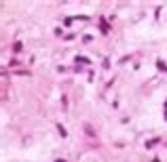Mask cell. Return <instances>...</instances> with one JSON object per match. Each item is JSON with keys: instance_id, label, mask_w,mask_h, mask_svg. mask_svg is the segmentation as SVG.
Listing matches in <instances>:
<instances>
[{"instance_id": "7", "label": "cell", "mask_w": 167, "mask_h": 162, "mask_svg": "<svg viewBox=\"0 0 167 162\" xmlns=\"http://www.w3.org/2000/svg\"><path fill=\"white\" fill-rule=\"evenodd\" d=\"M55 162H66V160H55Z\"/></svg>"}, {"instance_id": "5", "label": "cell", "mask_w": 167, "mask_h": 162, "mask_svg": "<svg viewBox=\"0 0 167 162\" xmlns=\"http://www.w3.org/2000/svg\"><path fill=\"white\" fill-rule=\"evenodd\" d=\"M152 162H161V160H159V158H155V160H152Z\"/></svg>"}, {"instance_id": "3", "label": "cell", "mask_w": 167, "mask_h": 162, "mask_svg": "<svg viewBox=\"0 0 167 162\" xmlns=\"http://www.w3.org/2000/svg\"><path fill=\"white\" fill-rule=\"evenodd\" d=\"M78 61H81V63H89V59L87 57H76V63H78Z\"/></svg>"}, {"instance_id": "1", "label": "cell", "mask_w": 167, "mask_h": 162, "mask_svg": "<svg viewBox=\"0 0 167 162\" xmlns=\"http://www.w3.org/2000/svg\"><path fill=\"white\" fill-rule=\"evenodd\" d=\"M155 143H159V139H150V141H146V147H152Z\"/></svg>"}, {"instance_id": "6", "label": "cell", "mask_w": 167, "mask_h": 162, "mask_svg": "<svg viewBox=\"0 0 167 162\" xmlns=\"http://www.w3.org/2000/svg\"><path fill=\"white\" fill-rule=\"evenodd\" d=\"M165 112H167V101H165ZM165 116H167V114H165Z\"/></svg>"}, {"instance_id": "4", "label": "cell", "mask_w": 167, "mask_h": 162, "mask_svg": "<svg viewBox=\"0 0 167 162\" xmlns=\"http://www.w3.org/2000/svg\"><path fill=\"white\" fill-rule=\"evenodd\" d=\"M57 131H59V135H61V137H66V128L61 127V124H59V127H57Z\"/></svg>"}, {"instance_id": "2", "label": "cell", "mask_w": 167, "mask_h": 162, "mask_svg": "<svg viewBox=\"0 0 167 162\" xmlns=\"http://www.w3.org/2000/svg\"><path fill=\"white\" fill-rule=\"evenodd\" d=\"M102 32H104V34H108V23H106V21H102Z\"/></svg>"}]
</instances>
